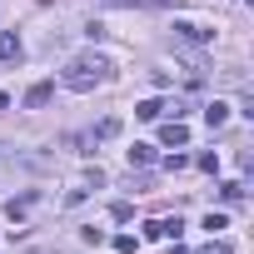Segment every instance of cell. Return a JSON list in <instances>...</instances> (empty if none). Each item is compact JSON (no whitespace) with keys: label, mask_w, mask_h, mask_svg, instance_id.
Masks as SVG:
<instances>
[{"label":"cell","mask_w":254,"mask_h":254,"mask_svg":"<svg viewBox=\"0 0 254 254\" xmlns=\"http://www.w3.org/2000/svg\"><path fill=\"white\" fill-rule=\"evenodd\" d=\"M60 80H65L70 90H95V85H110V80H115V65H110L105 55H75Z\"/></svg>","instance_id":"cell-1"},{"label":"cell","mask_w":254,"mask_h":254,"mask_svg":"<svg viewBox=\"0 0 254 254\" xmlns=\"http://www.w3.org/2000/svg\"><path fill=\"white\" fill-rule=\"evenodd\" d=\"M175 35L190 40V45H209V40H214V30H209V25H194V20H175Z\"/></svg>","instance_id":"cell-2"},{"label":"cell","mask_w":254,"mask_h":254,"mask_svg":"<svg viewBox=\"0 0 254 254\" xmlns=\"http://www.w3.org/2000/svg\"><path fill=\"white\" fill-rule=\"evenodd\" d=\"M160 145H170V150H185V145H190V130H185L180 120H170L165 130H160Z\"/></svg>","instance_id":"cell-3"},{"label":"cell","mask_w":254,"mask_h":254,"mask_svg":"<svg viewBox=\"0 0 254 254\" xmlns=\"http://www.w3.org/2000/svg\"><path fill=\"white\" fill-rule=\"evenodd\" d=\"M50 95H55V85H50V80L30 85V90H25V110H40V105H50Z\"/></svg>","instance_id":"cell-4"},{"label":"cell","mask_w":254,"mask_h":254,"mask_svg":"<svg viewBox=\"0 0 254 254\" xmlns=\"http://www.w3.org/2000/svg\"><path fill=\"white\" fill-rule=\"evenodd\" d=\"M10 60H20V40L10 30H0V65H10Z\"/></svg>","instance_id":"cell-5"},{"label":"cell","mask_w":254,"mask_h":254,"mask_svg":"<svg viewBox=\"0 0 254 254\" xmlns=\"http://www.w3.org/2000/svg\"><path fill=\"white\" fill-rule=\"evenodd\" d=\"M224 120H229V105H224V100H214V105H204V125H209V130H219Z\"/></svg>","instance_id":"cell-6"},{"label":"cell","mask_w":254,"mask_h":254,"mask_svg":"<svg viewBox=\"0 0 254 254\" xmlns=\"http://www.w3.org/2000/svg\"><path fill=\"white\" fill-rule=\"evenodd\" d=\"M145 170V165H155V145H130V170Z\"/></svg>","instance_id":"cell-7"},{"label":"cell","mask_w":254,"mask_h":254,"mask_svg":"<svg viewBox=\"0 0 254 254\" xmlns=\"http://www.w3.org/2000/svg\"><path fill=\"white\" fill-rule=\"evenodd\" d=\"M135 115H140V120H160V115H165V105H160V100H140V105H135Z\"/></svg>","instance_id":"cell-8"},{"label":"cell","mask_w":254,"mask_h":254,"mask_svg":"<svg viewBox=\"0 0 254 254\" xmlns=\"http://www.w3.org/2000/svg\"><path fill=\"white\" fill-rule=\"evenodd\" d=\"M120 135V120L110 115V120H100V130H95V140H115Z\"/></svg>","instance_id":"cell-9"},{"label":"cell","mask_w":254,"mask_h":254,"mask_svg":"<svg viewBox=\"0 0 254 254\" xmlns=\"http://www.w3.org/2000/svg\"><path fill=\"white\" fill-rule=\"evenodd\" d=\"M219 194L234 204V199H244V185H239V180H229V185H219Z\"/></svg>","instance_id":"cell-10"},{"label":"cell","mask_w":254,"mask_h":254,"mask_svg":"<svg viewBox=\"0 0 254 254\" xmlns=\"http://www.w3.org/2000/svg\"><path fill=\"white\" fill-rule=\"evenodd\" d=\"M115 249L120 254H135V234H115Z\"/></svg>","instance_id":"cell-11"},{"label":"cell","mask_w":254,"mask_h":254,"mask_svg":"<svg viewBox=\"0 0 254 254\" xmlns=\"http://www.w3.org/2000/svg\"><path fill=\"white\" fill-rule=\"evenodd\" d=\"M224 224H229V219H224V214H214V209H209V214H204V229H209V234H214V229H224Z\"/></svg>","instance_id":"cell-12"},{"label":"cell","mask_w":254,"mask_h":254,"mask_svg":"<svg viewBox=\"0 0 254 254\" xmlns=\"http://www.w3.org/2000/svg\"><path fill=\"white\" fill-rule=\"evenodd\" d=\"M199 254H234V249H229V244H214V239H209V244H204Z\"/></svg>","instance_id":"cell-13"},{"label":"cell","mask_w":254,"mask_h":254,"mask_svg":"<svg viewBox=\"0 0 254 254\" xmlns=\"http://www.w3.org/2000/svg\"><path fill=\"white\" fill-rule=\"evenodd\" d=\"M120 5H165V0H120Z\"/></svg>","instance_id":"cell-14"},{"label":"cell","mask_w":254,"mask_h":254,"mask_svg":"<svg viewBox=\"0 0 254 254\" xmlns=\"http://www.w3.org/2000/svg\"><path fill=\"white\" fill-rule=\"evenodd\" d=\"M0 110H10V95H0Z\"/></svg>","instance_id":"cell-15"}]
</instances>
